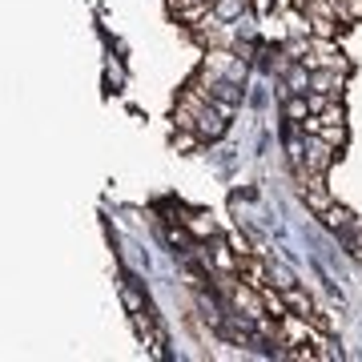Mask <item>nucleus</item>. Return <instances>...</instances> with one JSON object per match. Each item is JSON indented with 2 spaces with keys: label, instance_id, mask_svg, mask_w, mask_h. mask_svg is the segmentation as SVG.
Instances as JSON below:
<instances>
[{
  "label": "nucleus",
  "instance_id": "obj_10",
  "mask_svg": "<svg viewBox=\"0 0 362 362\" xmlns=\"http://www.w3.org/2000/svg\"><path fill=\"white\" fill-rule=\"evenodd\" d=\"M318 137H326V141L334 145V149H342V145H346V125H326V121H322Z\"/></svg>",
  "mask_w": 362,
  "mask_h": 362
},
{
  "label": "nucleus",
  "instance_id": "obj_15",
  "mask_svg": "<svg viewBox=\"0 0 362 362\" xmlns=\"http://www.w3.org/2000/svg\"><path fill=\"white\" fill-rule=\"evenodd\" d=\"M194 141H197L194 133H181V137H177V145H181V149H194Z\"/></svg>",
  "mask_w": 362,
  "mask_h": 362
},
{
  "label": "nucleus",
  "instance_id": "obj_12",
  "mask_svg": "<svg viewBox=\"0 0 362 362\" xmlns=\"http://www.w3.org/2000/svg\"><path fill=\"white\" fill-rule=\"evenodd\" d=\"M121 302H125V310H129V314H141V310H145V302H141V294H137V290H133L129 282L121 286Z\"/></svg>",
  "mask_w": 362,
  "mask_h": 362
},
{
  "label": "nucleus",
  "instance_id": "obj_1",
  "mask_svg": "<svg viewBox=\"0 0 362 362\" xmlns=\"http://www.w3.org/2000/svg\"><path fill=\"white\" fill-rule=\"evenodd\" d=\"M334 157H338V149L326 141V137L306 133V145H302V165H294L298 181H306L310 173H322V177H326V169L334 165Z\"/></svg>",
  "mask_w": 362,
  "mask_h": 362
},
{
  "label": "nucleus",
  "instance_id": "obj_3",
  "mask_svg": "<svg viewBox=\"0 0 362 362\" xmlns=\"http://www.w3.org/2000/svg\"><path fill=\"white\" fill-rule=\"evenodd\" d=\"M302 202H306L314 214H326V209L334 206V197H330V189H326L322 173H310V177L302 181Z\"/></svg>",
  "mask_w": 362,
  "mask_h": 362
},
{
  "label": "nucleus",
  "instance_id": "obj_2",
  "mask_svg": "<svg viewBox=\"0 0 362 362\" xmlns=\"http://www.w3.org/2000/svg\"><path fill=\"white\" fill-rule=\"evenodd\" d=\"M230 298H233V306H238V314L242 318H250V322H262L266 318V298H262L258 286H250V282H233L230 286Z\"/></svg>",
  "mask_w": 362,
  "mask_h": 362
},
{
  "label": "nucleus",
  "instance_id": "obj_14",
  "mask_svg": "<svg viewBox=\"0 0 362 362\" xmlns=\"http://www.w3.org/2000/svg\"><path fill=\"white\" fill-rule=\"evenodd\" d=\"M350 246H354V254L362 258V221H354V230H350Z\"/></svg>",
  "mask_w": 362,
  "mask_h": 362
},
{
  "label": "nucleus",
  "instance_id": "obj_9",
  "mask_svg": "<svg viewBox=\"0 0 362 362\" xmlns=\"http://www.w3.org/2000/svg\"><path fill=\"white\" fill-rule=\"evenodd\" d=\"M318 117H322L326 125H346V109H342V97H334V101L326 105Z\"/></svg>",
  "mask_w": 362,
  "mask_h": 362
},
{
  "label": "nucleus",
  "instance_id": "obj_7",
  "mask_svg": "<svg viewBox=\"0 0 362 362\" xmlns=\"http://www.w3.org/2000/svg\"><path fill=\"white\" fill-rule=\"evenodd\" d=\"M282 294H286V306H290L294 314H306V318L314 314V302H310V294H302L298 286H290V290H282Z\"/></svg>",
  "mask_w": 362,
  "mask_h": 362
},
{
  "label": "nucleus",
  "instance_id": "obj_11",
  "mask_svg": "<svg viewBox=\"0 0 362 362\" xmlns=\"http://www.w3.org/2000/svg\"><path fill=\"white\" fill-rule=\"evenodd\" d=\"M270 282L278 286V290H290V286H294V274L286 270L282 262H270Z\"/></svg>",
  "mask_w": 362,
  "mask_h": 362
},
{
  "label": "nucleus",
  "instance_id": "obj_6",
  "mask_svg": "<svg viewBox=\"0 0 362 362\" xmlns=\"http://www.w3.org/2000/svg\"><path fill=\"white\" fill-rule=\"evenodd\" d=\"M286 93H310V69L302 61H294L286 69Z\"/></svg>",
  "mask_w": 362,
  "mask_h": 362
},
{
  "label": "nucleus",
  "instance_id": "obj_13",
  "mask_svg": "<svg viewBox=\"0 0 362 362\" xmlns=\"http://www.w3.org/2000/svg\"><path fill=\"white\" fill-rule=\"evenodd\" d=\"M189 230H194L197 238H214V221H206L202 214H197V218H189Z\"/></svg>",
  "mask_w": 362,
  "mask_h": 362
},
{
  "label": "nucleus",
  "instance_id": "obj_8",
  "mask_svg": "<svg viewBox=\"0 0 362 362\" xmlns=\"http://www.w3.org/2000/svg\"><path fill=\"white\" fill-rule=\"evenodd\" d=\"M214 13L233 25V21H242V16H246V0H218V4H214Z\"/></svg>",
  "mask_w": 362,
  "mask_h": 362
},
{
  "label": "nucleus",
  "instance_id": "obj_5",
  "mask_svg": "<svg viewBox=\"0 0 362 362\" xmlns=\"http://www.w3.org/2000/svg\"><path fill=\"white\" fill-rule=\"evenodd\" d=\"M322 221H326L334 233H346V238H350V230H354V221H358V218H354L350 209H342V206H330V209L322 214Z\"/></svg>",
  "mask_w": 362,
  "mask_h": 362
},
{
  "label": "nucleus",
  "instance_id": "obj_4",
  "mask_svg": "<svg viewBox=\"0 0 362 362\" xmlns=\"http://www.w3.org/2000/svg\"><path fill=\"white\" fill-rule=\"evenodd\" d=\"M342 85H346V73H342V69H310V89L314 93L342 97Z\"/></svg>",
  "mask_w": 362,
  "mask_h": 362
}]
</instances>
